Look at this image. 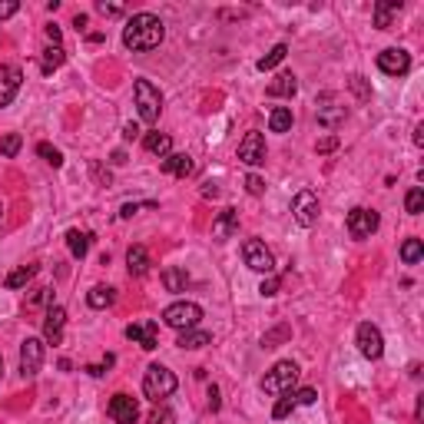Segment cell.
<instances>
[{
	"instance_id": "4316f807",
	"label": "cell",
	"mask_w": 424,
	"mask_h": 424,
	"mask_svg": "<svg viewBox=\"0 0 424 424\" xmlns=\"http://www.w3.org/2000/svg\"><path fill=\"white\" fill-rule=\"evenodd\" d=\"M90 242H93V236H90V232H80V229H70V232H66V249H70V255H73V259H83V255H87Z\"/></svg>"
},
{
	"instance_id": "e575fe53",
	"label": "cell",
	"mask_w": 424,
	"mask_h": 424,
	"mask_svg": "<svg viewBox=\"0 0 424 424\" xmlns=\"http://www.w3.org/2000/svg\"><path fill=\"white\" fill-rule=\"evenodd\" d=\"M295 411V395L288 391V395H282V398L275 401V408H272V418L275 421H282V418H288V414Z\"/></svg>"
},
{
	"instance_id": "3957f363",
	"label": "cell",
	"mask_w": 424,
	"mask_h": 424,
	"mask_svg": "<svg viewBox=\"0 0 424 424\" xmlns=\"http://www.w3.org/2000/svg\"><path fill=\"white\" fill-rule=\"evenodd\" d=\"M299 381V365L295 362H275L262 378V391L265 395H288Z\"/></svg>"
},
{
	"instance_id": "cb8c5ba5",
	"label": "cell",
	"mask_w": 424,
	"mask_h": 424,
	"mask_svg": "<svg viewBox=\"0 0 424 424\" xmlns=\"http://www.w3.org/2000/svg\"><path fill=\"white\" fill-rule=\"evenodd\" d=\"M176 345L186 348V351H196V348L212 345V335L209 332H202V328H189V332H179V341H176Z\"/></svg>"
},
{
	"instance_id": "7dc6e473",
	"label": "cell",
	"mask_w": 424,
	"mask_h": 424,
	"mask_svg": "<svg viewBox=\"0 0 424 424\" xmlns=\"http://www.w3.org/2000/svg\"><path fill=\"white\" fill-rule=\"evenodd\" d=\"M136 136H139V126L136 123H126L123 126V139H126V143H133Z\"/></svg>"
},
{
	"instance_id": "7a4b0ae2",
	"label": "cell",
	"mask_w": 424,
	"mask_h": 424,
	"mask_svg": "<svg viewBox=\"0 0 424 424\" xmlns=\"http://www.w3.org/2000/svg\"><path fill=\"white\" fill-rule=\"evenodd\" d=\"M176 391V374L166 368V365H150L146 374H143V395L150 401H166Z\"/></svg>"
},
{
	"instance_id": "8992f818",
	"label": "cell",
	"mask_w": 424,
	"mask_h": 424,
	"mask_svg": "<svg viewBox=\"0 0 424 424\" xmlns=\"http://www.w3.org/2000/svg\"><path fill=\"white\" fill-rule=\"evenodd\" d=\"M242 259H246V265H249L252 272L275 275V259H272V252L265 249L262 239H246L242 242Z\"/></svg>"
},
{
	"instance_id": "d6986e66",
	"label": "cell",
	"mask_w": 424,
	"mask_h": 424,
	"mask_svg": "<svg viewBox=\"0 0 424 424\" xmlns=\"http://www.w3.org/2000/svg\"><path fill=\"white\" fill-rule=\"evenodd\" d=\"M398 13H401V0H381V3H374V27L378 30H391Z\"/></svg>"
},
{
	"instance_id": "816d5d0a",
	"label": "cell",
	"mask_w": 424,
	"mask_h": 424,
	"mask_svg": "<svg viewBox=\"0 0 424 424\" xmlns=\"http://www.w3.org/2000/svg\"><path fill=\"white\" fill-rule=\"evenodd\" d=\"M414 143H418V146H424V126H418V129H414Z\"/></svg>"
},
{
	"instance_id": "bcb514c9",
	"label": "cell",
	"mask_w": 424,
	"mask_h": 424,
	"mask_svg": "<svg viewBox=\"0 0 424 424\" xmlns=\"http://www.w3.org/2000/svg\"><path fill=\"white\" fill-rule=\"evenodd\" d=\"M60 37H63V34H60V27H57V24L47 27V40H50L53 47H60Z\"/></svg>"
},
{
	"instance_id": "f5cc1de1",
	"label": "cell",
	"mask_w": 424,
	"mask_h": 424,
	"mask_svg": "<svg viewBox=\"0 0 424 424\" xmlns=\"http://www.w3.org/2000/svg\"><path fill=\"white\" fill-rule=\"evenodd\" d=\"M73 24H76V30H83V27H87V17H83V13H76Z\"/></svg>"
},
{
	"instance_id": "f1b7e54d",
	"label": "cell",
	"mask_w": 424,
	"mask_h": 424,
	"mask_svg": "<svg viewBox=\"0 0 424 424\" xmlns=\"http://www.w3.org/2000/svg\"><path fill=\"white\" fill-rule=\"evenodd\" d=\"M37 269H40V265H34V262H30V265H20V269H13V272H7L3 285H7V288H27V282L37 275Z\"/></svg>"
},
{
	"instance_id": "ffe728a7",
	"label": "cell",
	"mask_w": 424,
	"mask_h": 424,
	"mask_svg": "<svg viewBox=\"0 0 424 424\" xmlns=\"http://www.w3.org/2000/svg\"><path fill=\"white\" fill-rule=\"evenodd\" d=\"M160 166H162V173L179 176V179H186V176H192V160H189L186 153H169V156H166V160H162Z\"/></svg>"
},
{
	"instance_id": "9a60e30c",
	"label": "cell",
	"mask_w": 424,
	"mask_h": 424,
	"mask_svg": "<svg viewBox=\"0 0 424 424\" xmlns=\"http://www.w3.org/2000/svg\"><path fill=\"white\" fill-rule=\"evenodd\" d=\"M126 338L136 341L139 348L153 351L156 345H160V325L153 322V318H146V322H133V325H126Z\"/></svg>"
},
{
	"instance_id": "1f68e13d",
	"label": "cell",
	"mask_w": 424,
	"mask_h": 424,
	"mask_svg": "<svg viewBox=\"0 0 424 424\" xmlns=\"http://www.w3.org/2000/svg\"><path fill=\"white\" fill-rule=\"evenodd\" d=\"M285 53H288V47H285V43H275L272 50L265 53V57H262V60H259V63H255V66H259V70H262V73H265V70H275V66H278V63L285 60Z\"/></svg>"
},
{
	"instance_id": "ab89813d",
	"label": "cell",
	"mask_w": 424,
	"mask_h": 424,
	"mask_svg": "<svg viewBox=\"0 0 424 424\" xmlns=\"http://www.w3.org/2000/svg\"><path fill=\"white\" fill-rule=\"evenodd\" d=\"M348 87L358 93V100H368V97H372V90H368V83H365V76H351Z\"/></svg>"
},
{
	"instance_id": "ba28073f",
	"label": "cell",
	"mask_w": 424,
	"mask_h": 424,
	"mask_svg": "<svg viewBox=\"0 0 424 424\" xmlns=\"http://www.w3.org/2000/svg\"><path fill=\"white\" fill-rule=\"evenodd\" d=\"M355 341H358V351H362L368 362H378L381 355H385V338H381V328L372 322H362L358 325V335H355Z\"/></svg>"
},
{
	"instance_id": "b9f144b4",
	"label": "cell",
	"mask_w": 424,
	"mask_h": 424,
	"mask_svg": "<svg viewBox=\"0 0 424 424\" xmlns=\"http://www.w3.org/2000/svg\"><path fill=\"white\" fill-rule=\"evenodd\" d=\"M315 398H318L315 388H302V391H295V404H315Z\"/></svg>"
},
{
	"instance_id": "7c38bea8",
	"label": "cell",
	"mask_w": 424,
	"mask_h": 424,
	"mask_svg": "<svg viewBox=\"0 0 424 424\" xmlns=\"http://www.w3.org/2000/svg\"><path fill=\"white\" fill-rule=\"evenodd\" d=\"M110 421L113 424H136L139 421V404H136V398H129V395H113L110 398Z\"/></svg>"
},
{
	"instance_id": "30bf717a",
	"label": "cell",
	"mask_w": 424,
	"mask_h": 424,
	"mask_svg": "<svg viewBox=\"0 0 424 424\" xmlns=\"http://www.w3.org/2000/svg\"><path fill=\"white\" fill-rule=\"evenodd\" d=\"M378 212L374 209H365V206H358V209L348 212V219H345V225H348V236L351 239H368L378 229Z\"/></svg>"
},
{
	"instance_id": "8d00e7d4",
	"label": "cell",
	"mask_w": 424,
	"mask_h": 424,
	"mask_svg": "<svg viewBox=\"0 0 424 424\" xmlns=\"http://www.w3.org/2000/svg\"><path fill=\"white\" fill-rule=\"evenodd\" d=\"M150 424H176V414L160 401V404L153 408V414H150Z\"/></svg>"
},
{
	"instance_id": "db71d44e",
	"label": "cell",
	"mask_w": 424,
	"mask_h": 424,
	"mask_svg": "<svg viewBox=\"0 0 424 424\" xmlns=\"http://www.w3.org/2000/svg\"><path fill=\"white\" fill-rule=\"evenodd\" d=\"M0 219H3V206H0Z\"/></svg>"
},
{
	"instance_id": "11a10c76",
	"label": "cell",
	"mask_w": 424,
	"mask_h": 424,
	"mask_svg": "<svg viewBox=\"0 0 424 424\" xmlns=\"http://www.w3.org/2000/svg\"><path fill=\"white\" fill-rule=\"evenodd\" d=\"M0 372H3V358H0Z\"/></svg>"
},
{
	"instance_id": "5b68a950",
	"label": "cell",
	"mask_w": 424,
	"mask_h": 424,
	"mask_svg": "<svg viewBox=\"0 0 424 424\" xmlns=\"http://www.w3.org/2000/svg\"><path fill=\"white\" fill-rule=\"evenodd\" d=\"M202 318V309L196 302H173L166 312H162V322L176 328V332H189V328H196Z\"/></svg>"
},
{
	"instance_id": "277c9868",
	"label": "cell",
	"mask_w": 424,
	"mask_h": 424,
	"mask_svg": "<svg viewBox=\"0 0 424 424\" xmlns=\"http://www.w3.org/2000/svg\"><path fill=\"white\" fill-rule=\"evenodd\" d=\"M133 97H136V113L143 123H156L162 113V93L160 87H153L150 80H136L133 87Z\"/></svg>"
},
{
	"instance_id": "52a82bcc",
	"label": "cell",
	"mask_w": 424,
	"mask_h": 424,
	"mask_svg": "<svg viewBox=\"0 0 424 424\" xmlns=\"http://www.w3.org/2000/svg\"><path fill=\"white\" fill-rule=\"evenodd\" d=\"M315 120H318V126H325V129H338V126L348 120V110L338 103L335 93H322V97H318V110H315Z\"/></svg>"
},
{
	"instance_id": "7bdbcfd3",
	"label": "cell",
	"mask_w": 424,
	"mask_h": 424,
	"mask_svg": "<svg viewBox=\"0 0 424 424\" xmlns=\"http://www.w3.org/2000/svg\"><path fill=\"white\" fill-rule=\"evenodd\" d=\"M17 10H20V3H17V0H0V20H10Z\"/></svg>"
},
{
	"instance_id": "d4e9b609",
	"label": "cell",
	"mask_w": 424,
	"mask_h": 424,
	"mask_svg": "<svg viewBox=\"0 0 424 424\" xmlns=\"http://www.w3.org/2000/svg\"><path fill=\"white\" fill-rule=\"evenodd\" d=\"M162 285H166V292H186L189 272L179 265H169V269H162Z\"/></svg>"
},
{
	"instance_id": "9c48e42d",
	"label": "cell",
	"mask_w": 424,
	"mask_h": 424,
	"mask_svg": "<svg viewBox=\"0 0 424 424\" xmlns=\"http://www.w3.org/2000/svg\"><path fill=\"white\" fill-rule=\"evenodd\" d=\"M318 196H315L312 189H302L299 196L292 199V219L302 225V229H312L318 222Z\"/></svg>"
},
{
	"instance_id": "5bb4252c",
	"label": "cell",
	"mask_w": 424,
	"mask_h": 424,
	"mask_svg": "<svg viewBox=\"0 0 424 424\" xmlns=\"http://www.w3.org/2000/svg\"><path fill=\"white\" fill-rule=\"evenodd\" d=\"M20 83H24V73H20V66H13V63H3V66H0V110L13 103V97L20 93Z\"/></svg>"
},
{
	"instance_id": "4fadbf2b",
	"label": "cell",
	"mask_w": 424,
	"mask_h": 424,
	"mask_svg": "<svg viewBox=\"0 0 424 424\" xmlns=\"http://www.w3.org/2000/svg\"><path fill=\"white\" fill-rule=\"evenodd\" d=\"M239 160L246 162V166H262L265 162V136L259 129H249L242 143H239Z\"/></svg>"
},
{
	"instance_id": "6da1fadb",
	"label": "cell",
	"mask_w": 424,
	"mask_h": 424,
	"mask_svg": "<svg viewBox=\"0 0 424 424\" xmlns=\"http://www.w3.org/2000/svg\"><path fill=\"white\" fill-rule=\"evenodd\" d=\"M166 37V27L156 13H133L123 27V47L133 53H146L156 50Z\"/></svg>"
},
{
	"instance_id": "60d3db41",
	"label": "cell",
	"mask_w": 424,
	"mask_h": 424,
	"mask_svg": "<svg viewBox=\"0 0 424 424\" xmlns=\"http://www.w3.org/2000/svg\"><path fill=\"white\" fill-rule=\"evenodd\" d=\"M338 150V136H325V139H318V143H315V153H335Z\"/></svg>"
},
{
	"instance_id": "f546056e",
	"label": "cell",
	"mask_w": 424,
	"mask_h": 424,
	"mask_svg": "<svg viewBox=\"0 0 424 424\" xmlns=\"http://www.w3.org/2000/svg\"><path fill=\"white\" fill-rule=\"evenodd\" d=\"M421 259H424L421 239H404V242H401V262H404V265H418Z\"/></svg>"
},
{
	"instance_id": "c3c4849f",
	"label": "cell",
	"mask_w": 424,
	"mask_h": 424,
	"mask_svg": "<svg viewBox=\"0 0 424 424\" xmlns=\"http://www.w3.org/2000/svg\"><path fill=\"white\" fill-rule=\"evenodd\" d=\"M136 212H139V202H126L123 209H120V215H123V219H133Z\"/></svg>"
},
{
	"instance_id": "2e32d148",
	"label": "cell",
	"mask_w": 424,
	"mask_h": 424,
	"mask_svg": "<svg viewBox=\"0 0 424 424\" xmlns=\"http://www.w3.org/2000/svg\"><path fill=\"white\" fill-rule=\"evenodd\" d=\"M43 365V341L40 338H24L20 345V374L24 378H34Z\"/></svg>"
},
{
	"instance_id": "7402d4cb",
	"label": "cell",
	"mask_w": 424,
	"mask_h": 424,
	"mask_svg": "<svg viewBox=\"0 0 424 424\" xmlns=\"http://www.w3.org/2000/svg\"><path fill=\"white\" fill-rule=\"evenodd\" d=\"M126 269H129V275H146L150 272V252H146V246H129V252H126Z\"/></svg>"
},
{
	"instance_id": "74e56055",
	"label": "cell",
	"mask_w": 424,
	"mask_h": 424,
	"mask_svg": "<svg viewBox=\"0 0 424 424\" xmlns=\"http://www.w3.org/2000/svg\"><path fill=\"white\" fill-rule=\"evenodd\" d=\"M246 192H249V196H262L265 192V183H262V176H246Z\"/></svg>"
},
{
	"instance_id": "f35d334b",
	"label": "cell",
	"mask_w": 424,
	"mask_h": 424,
	"mask_svg": "<svg viewBox=\"0 0 424 424\" xmlns=\"http://www.w3.org/2000/svg\"><path fill=\"white\" fill-rule=\"evenodd\" d=\"M278 285H282V282H278L275 275H265V278H262V285H259V292H262L265 299H272V295H278Z\"/></svg>"
},
{
	"instance_id": "d590c367",
	"label": "cell",
	"mask_w": 424,
	"mask_h": 424,
	"mask_svg": "<svg viewBox=\"0 0 424 424\" xmlns=\"http://www.w3.org/2000/svg\"><path fill=\"white\" fill-rule=\"evenodd\" d=\"M37 153H40V156H43L47 162H50L53 169H60V166H63V153L57 150V146H50V143H40Z\"/></svg>"
},
{
	"instance_id": "ee69618b",
	"label": "cell",
	"mask_w": 424,
	"mask_h": 424,
	"mask_svg": "<svg viewBox=\"0 0 424 424\" xmlns=\"http://www.w3.org/2000/svg\"><path fill=\"white\" fill-rule=\"evenodd\" d=\"M50 299V288H34V295L27 299V309H34V305H40V302Z\"/></svg>"
},
{
	"instance_id": "44dd1931",
	"label": "cell",
	"mask_w": 424,
	"mask_h": 424,
	"mask_svg": "<svg viewBox=\"0 0 424 424\" xmlns=\"http://www.w3.org/2000/svg\"><path fill=\"white\" fill-rule=\"evenodd\" d=\"M269 97H285V100H292L295 93H299V80H295V73H278L269 83V90H265Z\"/></svg>"
},
{
	"instance_id": "681fc988",
	"label": "cell",
	"mask_w": 424,
	"mask_h": 424,
	"mask_svg": "<svg viewBox=\"0 0 424 424\" xmlns=\"http://www.w3.org/2000/svg\"><path fill=\"white\" fill-rule=\"evenodd\" d=\"M202 196H206V199H215V196H219V186H215V183H202Z\"/></svg>"
},
{
	"instance_id": "8fae6325",
	"label": "cell",
	"mask_w": 424,
	"mask_h": 424,
	"mask_svg": "<svg viewBox=\"0 0 424 424\" xmlns=\"http://www.w3.org/2000/svg\"><path fill=\"white\" fill-rule=\"evenodd\" d=\"M378 70L388 76H404L411 70V53L401 50V47H388L378 53Z\"/></svg>"
},
{
	"instance_id": "484cf974",
	"label": "cell",
	"mask_w": 424,
	"mask_h": 424,
	"mask_svg": "<svg viewBox=\"0 0 424 424\" xmlns=\"http://www.w3.org/2000/svg\"><path fill=\"white\" fill-rule=\"evenodd\" d=\"M143 146L153 153V156H160V160H166L169 153H173V139L166 136V133H146L143 136Z\"/></svg>"
},
{
	"instance_id": "e0dca14e",
	"label": "cell",
	"mask_w": 424,
	"mask_h": 424,
	"mask_svg": "<svg viewBox=\"0 0 424 424\" xmlns=\"http://www.w3.org/2000/svg\"><path fill=\"white\" fill-rule=\"evenodd\" d=\"M63 328H66V309L63 305H50V312L43 318V341L47 345H60Z\"/></svg>"
},
{
	"instance_id": "603a6c76",
	"label": "cell",
	"mask_w": 424,
	"mask_h": 424,
	"mask_svg": "<svg viewBox=\"0 0 424 424\" xmlns=\"http://www.w3.org/2000/svg\"><path fill=\"white\" fill-rule=\"evenodd\" d=\"M113 302H116V288H113V285H93L87 292V305H90V309H97V312L110 309Z\"/></svg>"
},
{
	"instance_id": "836d02e7",
	"label": "cell",
	"mask_w": 424,
	"mask_h": 424,
	"mask_svg": "<svg viewBox=\"0 0 424 424\" xmlns=\"http://www.w3.org/2000/svg\"><path fill=\"white\" fill-rule=\"evenodd\" d=\"M20 146H24V139H20V133H7V136L0 139V156H7V160H13V156L20 153Z\"/></svg>"
},
{
	"instance_id": "f907efd6",
	"label": "cell",
	"mask_w": 424,
	"mask_h": 424,
	"mask_svg": "<svg viewBox=\"0 0 424 424\" xmlns=\"http://www.w3.org/2000/svg\"><path fill=\"white\" fill-rule=\"evenodd\" d=\"M209 408H212V411H219V388H215V385L209 388Z\"/></svg>"
},
{
	"instance_id": "83f0119b",
	"label": "cell",
	"mask_w": 424,
	"mask_h": 424,
	"mask_svg": "<svg viewBox=\"0 0 424 424\" xmlns=\"http://www.w3.org/2000/svg\"><path fill=\"white\" fill-rule=\"evenodd\" d=\"M292 123H295V116H292L288 106H275V110L269 113V129H272V133H288Z\"/></svg>"
},
{
	"instance_id": "4dcf8cb0",
	"label": "cell",
	"mask_w": 424,
	"mask_h": 424,
	"mask_svg": "<svg viewBox=\"0 0 424 424\" xmlns=\"http://www.w3.org/2000/svg\"><path fill=\"white\" fill-rule=\"evenodd\" d=\"M63 63H66V53H63V47H47V50H43V60H40V70H43V73H53V70H57V66H63Z\"/></svg>"
},
{
	"instance_id": "ac0fdd59",
	"label": "cell",
	"mask_w": 424,
	"mask_h": 424,
	"mask_svg": "<svg viewBox=\"0 0 424 424\" xmlns=\"http://www.w3.org/2000/svg\"><path fill=\"white\" fill-rule=\"evenodd\" d=\"M239 232V212L236 209H222L215 215V222H212V236L225 242V239H232Z\"/></svg>"
},
{
	"instance_id": "d6a6232c",
	"label": "cell",
	"mask_w": 424,
	"mask_h": 424,
	"mask_svg": "<svg viewBox=\"0 0 424 424\" xmlns=\"http://www.w3.org/2000/svg\"><path fill=\"white\" fill-rule=\"evenodd\" d=\"M404 212H408V215H421L424 212V189L421 186L408 189V196H404Z\"/></svg>"
},
{
	"instance_id": "f6af8a7d",
	"label": "cell",
	"mask_w": 424,
	"mask_h": 424,
	"mask_svg": "<svg viewBox=\"0 0 424 424\" xmlns=\"http://www.w3.org/2000/svg\"><path fill=\"white\" fill-rule=\"evenodd\" d=\"M97 10H100L103 17H120L123 7H120V3H97Z\"/></svg>"
}]
</instances>
